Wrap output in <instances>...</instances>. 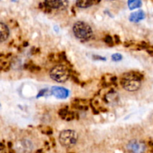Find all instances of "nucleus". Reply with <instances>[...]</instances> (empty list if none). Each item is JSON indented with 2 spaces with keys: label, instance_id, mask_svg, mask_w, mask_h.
I'll use <instances>...</instances> for the list:
<instances>
[{
  "label": "nucleus",
  "instance_id": "obj_1",
  "mask_svg": "<svg viewBox=\"0 0 153 153\" xmlns=\"http://www.w3.org/2000/svg\"><path fill=\"white\" fill-rule=\"evenodd\" d=\"M141 76L135 72H127L121 79V85L126 91H136L141 86Z\"/></svg>",
  "mask_w": 153,
  "mask_h": 153
},
{
  "label": "nucleus",
  "instance_id": "obj_11",
  "mask_svg": "<svg viewBox=\"0 0 153 153\" xmlns=\"http://www.w3.org/2000/svg\"><path fill=\"white\" fill-rule=\"evenodd\" d=\"M64 2L62 0H45V5L52 9H58L61 8Z\"/></svg>",
  "mask_w": 153,
  "mask_h": 153
},
{
  "label": "nucleus",
  "instance_id": "obj_5",
  "mask_svg": "<svg viewBox=\"0 0 153 153\" xmlns=\"http://www.w3.org/2000/svg\"><path fill=\"white\" fill-rule=\"evenodd\" d=\"M15 149L18 153H31L33 150V144L29 140H21L16 143Z\"/></svg>",
  "mask_w": 153,
  "mask_h": 153
},
{
  "label": "nucleus",
  "instance_id": "obj_9",
  "mask_svg": "<svg viewBox=\"0 0 153 153\" xmlns=\"http://www.w3.org/2000/svg\"><path fill=\"white\" fill-rule=\"evenodd\" d=\"M145 18V13L143 11H138L130 15L129 20L132 22H138Z\"/></svg>",
  "mask_w": 153,
  "mask_h": 153
},
{
  "label": "nucleus",
  "instance_id": "obj_7",
  "mask_svg": "<svg viewBox=\"0 0 153 153\" xmlns=\"http://www.w3.org/2000/svg\"><path fill=\"white\" fill-rule=\"evenodd\" d=\"M52 93L53 96H55L58 99H64L67 98L69 96V91L66 88L58 86H55L52 88Z\"/></svg>",
  "mask_w": 153,
  "mask_h": 153
},
{
  "label": "nucleus",
  "instance_id": "obj_6",
  "mask_svg": "<svg viewBox=\"0 0 153 153\" xmlns=\"http://www.w3.org/2000/svg\"><path fill=\"white\" fill-rule=\"evenodd\" d=\"M128 149L132 153H143L146 149V146L142 142L138 140H131L127 146Z\"/></svg>",
  "mask_w": 153,
  "mask_h": 153
},
{
  "label": "nucleus",
  "instance_id": "obj_10",
  "mask_svg": "<svg viewBox=\"0 0 153 153\" xmlns=\"http://www.w3.org/2000/svg\"><path fill=\"white\" fill-rule=\"evenodd\" d=\"M99 0H76V5L81 8L91 7L93 5L97 3Z\"/></svg>",
  "mask_w": 153,
  "mask_h": 153
},
{
  "label": "nucleus",
  "instance_id": "obj_2",
  "mask_svg": "<svg viewBox=\"0 0 153 153\" xmlns=\"http://www.w3.org/2000/svg\"><path fill=\"white\" fill-rule=\"evenodd\" d=\"M72 32L76 38L83 42L88 41L93 37L91 27L88 23L82 21H78L73 25Z\"/></svg>",
  "mask_w": 153,
  "mask_h": 153
},
{
  "label": "nucleus",
  "instance_id": "obj_4",
  "mask_svg": "<svg viewBox=\"0 0 153 153\" xmlns=\"http://www.w3.org/2000/svg\"><path fill=\"white\" fill-rule=\"evenodd\" d=\"M51 79L57 82L64 83L68 80L69 77V69L63 65H57L52 68L49 72Z\"/></svg>",
  "mask_w": 153,
  "mask_h": 153
},
{
  "label": "nucleus",
  "instance_id": "obj_3",
  "mask_svg": "<svg viewBox=\"0 0 153 153\" xmlns=\"http://www.w3.org/2000/svg\"><path fill=\"white\" fill-rule=\"evenodd\" d=\"M59 142L66 148H71L76 145L78 140V134L73 130H64L59 135Z\"/></svg>",
  "mask_w": 153,
  "mask_h": 153
},
{
  "label": "nucleus",
  "instance_id": "obj_12",
  "mask_svg": "<svg viewBox=\"0 0 153 153\" xmlns=\"http://www.w3.org/2000/svg\"><path fill=\"white\" fill-rule=\"evenodd\" d=\"M141 0H128V5L129 9L134 10L141 6Z\"/></svg>",
  "mask_w": 153,
  "mask_h": 153
},
{
  "label": "nucleus",
  "instance_id": "obj_8",
  "mask_svg": "<svg viewBox=\"0 0 153 153\" xmlns=\"http://www.w3.org/2000/svg\"><path fill=\"white\" fill-rule=\"evenodd\" d=\"M9 34L10 32L7 25L2 22H0V42L6 41L8 38Z\"/></svg>",
  "mask_w": 153,
  "mask_h": 153
},
{
  "label": "nucleus",
  "instance_id": "obj_13",
  "mask_svg": "<svg viewBox=\"0 0 153 153\" xmlns=\"http://www.w3.org/2000/svg\"><path fill=\"white\" fill-rule=\"evenodd\" d=\"M111 58H112L114 61H121L122 59H123V56H122V55L119 54V53H115V54H114L111 56Z\"/></svg>",
  "mask_w": 153,
  "mask_h": 153
}]
</instances>
